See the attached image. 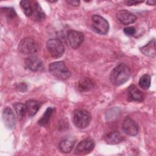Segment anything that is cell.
Here are the masks:
<instances>
[{
  "label": "cell",
  "mask_w": 156,
  "mask_h": 156,
  "mask_svg": "<svg viewBox=\"0 0 156 156\" xmlns=\"http://www.w3.org/2000/svg\"><path fill=\"white\" fill-rule=\"evenodd\" d=\"M130 76V69L125 64L117 65L112 71L110 75L111 83L115 86H119L126 83Z\"/></svg>",
  "instance_id": "obj_1"
},
{
  "label": "cell",
  "mask_w": 156,
  "mask_h": 156,
  "mask_svg": "<svg viewBox=\"0 0 156 156\" xmlns=\"http://www.w3.org/2000/svg\"><path fill=\"white\" fill-rule=\"evenodd\" d=\"M49 71L53 76L59 80H65L71 76L69 69L62 61L51 63L49 65Z\"/></svg>",
  "instance_id": "obj_2"
},
{
  "label": "cell",
  "mask_w": 156,
  "mask_h": 156,
  "mask_svg": "<svg viewBox=\"0 0 156 156\" xmlns=\"http://www.w3.org/2000/svg\"><path fill=\"white\" fill-rule=\"evenodd\" d=\"M91 120V115L88 111L77 109L73 113V122L79 129H85L88 126Z\"/></svg>",
  "instance_id": "obj_3"
},
{
  "label": "cell",
  "mask_w": 156,
  "mask_h": 156,
  "mask_svg": "<svg viewBox=\"0 0 156 156\" xmlns=\"http://www.w3.org/2000/svg\"><path fill=\"white\" fill-rule=\"evenodd\" d=\"M91 29L92 30L101 35H105L109 30L108 21L102 16L94 14L91 16Z\"/></svg>",
  "instance_id": "obj_4"
},
{
  "label": "cell",
  "mask_w": 156,
  "mask_h": 156,
  "mask_svg": "<svg viewBox=\"0 0 156 156\" xmlns=\"http://www.w3.org/2000/svg\"><path fill=\"white\" fill-rule=\"evenodd\" d=\"M38 46L34 39L26 37L21 40L18 44V50L24 55H30L37 52Z\"/></svg>",
  "instance_id": "obj_5"
},
{
  "label": "cell",
  "mask_w": 156,
  "mask_h": 156,
  "mask_svg": "<svg viewBox=\"0 0 156 156\" xmlns=\"http://www.w3.org/2000/svg\"><path fill=\"white\" fill-rule=\"evenodd\" d=\"M46 48L50 55L54 58L60 57L65 52L63 44L58 38L49 39L46 43Z\"/></svg>",
  "instance_id": "obj_6"
},
{
  "label": "cell",
  "mask_w": 156,
  "mask_h": 156,
  "mask_svg": "<svg viewBox=\"0 0 156 156\" xmlns=\"http://www.w3.org/2000/svg\"><path fill=\"white\" fill-rule=\"evenodd\" d=\"M94 141L91 138H85L77 144L74 153L77 155H85L90 153L94 147Z\"/></svg>",
  "instance_id": "obj_7"
},
{
  "label": "cell",
  "mask_w": 156,
  "mask_h": 156,
  "mask_svg": "<svg viewBox=\"0 0 156 156\" xmlns=\"http://www.w3.org/2000/svg\"><path fill=\"white\" fill-rule=\"evenodd\" d=\"M76 141V140L74 136L66 135L63 136L60 141L58 148L63 153H69L73 150Z\"/></svg>",
  "instance_id": "obj_8"
},
{
  "label": "cell",
  "mask_w": 156,
  "mask_h": 156,
  "mask_svg": "<svg viewBox=\"0 0 156 156\" xmlns=\"http://www.w3.org/2000/svg\"><path fill=\"white\" fill-rule=\"evenodd\" d=\"M67 38L70 46L73 49H77L82 43L84 37L82 32L71 30L68 33Z\"/></svg>",
  "instance_id": "obj_9"
},
{
  "label": "cell",
  "mask_w": 156,
  "mask_h": 156,
  "mask_svg": "<svg viewBox=\"0 0 156 156\" xmlns=\"http://www.w3.org/2000/svg\"><path fill=\"white\" fill-rule=\"evenodd\" d=\"M122 129L125 133L130 136H135L138 133L137 124L130 117H126L122 124Z\"/></svg>",
  "instance_id": "obj_10"
},
{
  "label": "cell",
  "mask_w": 156,
  "mask_h": 156,
  "mask_svg": "<svg viewBox=\"0 0 156 156\" xmlns=\"http://www.w3.org/2000/svg\"><path fill=\"white\" fill-rule=\"evenodd\" d=\"M2 119L6 127L9 129H13L16 125V118L13 110L7 107L2 112Z\"/></svg>",
  "instance_id": "obj_11"
},
{
  "label": "cell",
  "mask_w": 156,
  "mask_h": 156,
  "mask_svg": "<svg viewBox=\"0 0 156 156\" xmlns=\"http://www.w3.org/2000/svg\"><path fill=\"white\" fill-rule=\"evenodd\" d=\"M116 17L118 21L124 25L133 23L136 20L135 15L126 10H119L116 14Z\"/></svg>",
  "instance_id": "obj_12"
},
{
  "label": "cell",
  "mask_w": 156,
  "mask_h": 156,
  "mask_svg": "<svg viewBox=\"0 0 156 156\" xmlns=\"http://www.w3.org/2000/svg\"><path fill=\"white\" fill-rule=\"evenodd\" d=\"M25 63L26 66L32 71H40L43 67L42 60L35 55H31L27 57Z\"/></svg>",
  "instance_id": "obj_13"
},
{
  "label": "cell",
  "mask_w": 156,
  "mask_h": 156,
  "mask_svg": "<svg viewBox=\"0 0 156 156\" xmlns=\"http://www.w3.org/2000/svg\"><path fill=\"white\" fill-rule=\"evenodd\" d=\"M127 96L129 100L131 101L141 102L143 100V93L135 85H132L127 89Z\"/></svg>",
  "instance_id": "obj_14"
},
{
  "label": "cell",
  "mask_w": 156,
  "mask_h": 156,
  "mask_svg": "<svg viewBox=\"0 0 156 156\" xmlns=\"http://www.w3.org/2000/svg\"><path fill=\"white\" fill-rule=\"evenodd\" d=\"M123 136L117 131H113L108 133L104 137L105 142L108 144H118L122 141Z\"/></svg>",
  "instance_id": "obj_15"
},
{
  "label": "cell",
  "mask_w": 156,
  "mask_h": 156,
  "mask_svg": "<svg viewBox=\"0 0 156 156\" xmlns=\"http://www.w3.org/2000/svg\"><path fill=\"white\" fill-rule=\"evenodd\" d=\"M24 105L26 110V113L30 116H34L37 113L41 106V104L38 101L34 99L27 100L25 102Z\"/></svg>",
  "instance_id": "obj_16"
},
{
  "label": "cell",
  "mask_w": 156,
  "mask_h": 156,
  "mask_svg": "<svg viewBox=\"0 0 156 156\" xmlns=\"http://www.w3.org/2000/svg\"><path fill=\"white\" fill-rule=\"evenodd\" d=\"M93 87L94 83L93 81L88 77H83L77 83V88L81 92L88 91L92 90Z\"/></svg>",
  "instance_id": "obj_17"
},
{
  "label": "cell",
  "mask_w": 156,
  "mask_h": 156,
  "mask_svg": "<svg viewBox=\"0 0 156 156\" xmlns=\"http://www.w3.org/2000/svg\"><path fill=\"white\" fill-rule=\"evenodd\" d=\"M155 40H151L147 44L140 48L141 52L145 55L148 57H154L155 55Z\"/></svg>",
  "instance_id": "obj_18"
},
{
  "label": "cell",
  "mask_w": 156,
  "mask_h": 156,
  "mask_svg": "<svg viewBox=\"0 0 156 156\" xmlns=\"http://www.w3.org/2000/svg\"><path fill=\"white\" fill-rule=\"evenodd\" d=\"M34 7V12L32 15L33 19L34 20L40 21L43 20L45 18V15L43 11L42 10L40 4L37 2H35L33 5Z\"/></svg>",
  "instance_id": "obj_19"
},
{
  "label": "cell",
  "mask_w": 156,
  "mask_h": 156,
  "mask_svg": "<svg viewBox=\"0 0 156 156\" xmlns=\"http://www.w3.org/2000/svg\"><path fill=\"white\" fill-rule=\"evenodd\" d=\"M20 5L23 12L26 15V16L29 17H30L32 16L33 12H34V7H33V5L31 4V2L29 1H27V0L21 1L20 2Z\"/></svg>",
  "instance_id": "obj_20"
},
{
  "label": "cell",
  "mask_w": 156,
  "mask_h": 156,
  "mask_svg": "<svg viewBox=\"0 0 156 156\" xmlns=\"http://www.w3.org/2000/svg\"><path fill=\"white\" fill-rule=\"evenodd\" d=\"M54 111V108L52 107H48L46 110L45 111L43 115V116L41 117V118L38 120V123L41 126H46L48 125L49 121L51 118V116H52L53 112Z\"/></svg>",
  "instance_id": "obj_21"
},
{
  "label": "cell",
  "mask_w": 156,
  "mask_h": 156,
  "mask_svg": "<svg viewBox=\"0 0 156 156\" xmlns=\"http://www.w3.org/2000/svg\"><path fill=\"white\" fill-rule=\"evenodd\" d=\"M13 106L18 118L20 120L22 119L27 113L25 105L21 103H15Z\"/></svg>",
  "instance_id": "obj_22"
},
{
  "label": "cell",
  "mask_w": 156,
  "mask_h": 156,
  "mask_svg": "<svg viewBox=\"0 0 156 156\" xmlns=\"http://www.w3.org/2000/svg\"><path fill=\"white\" fill-rule=\"evenodd\" d=\"M151 82V76L147 74H145L140 77L139 80V85L142 89L147 90L150 87Z\"/></svg>",
  "instance_id": "obj_23"
},
{
  "label": "cell",
  "mask_w": 156,
  "mask_h": 156,
  "mask_svg": "<svg viewBox=\"0 0 156 156\" xmlns=\"http://www.w3.org/2000/svg\"><path fill=\"white\" fill-rule=\"evenodd\" d=\"M1 12L9 19H13L16 16V13L13 9L9 7L1 8Z\"/></svg>",
  "instance_id": "obj_24"
},
{
  "label": "cell",
  "mask_w": 156,
  "mask_h": 156,
  "mask_svg": "<svg viewBox=\"0 0 156 156\" xmlns=\"http://www.w3.org/2000/svg\"><path fill=\"white\" fill-rule=\"evenodd\" d=\"M124 32L127 36H132L135 34L136 30L135 27L132 26H129V27H125L124 29Z\"/></svg>",
  "instance_id": "obj_25"
},
{
  "label": "cell",
  "mask_w": 156,
  "mask_h": 156,
  "mask_svg": "<svg viewBox=\"0 0 156 156\" xmlns=\"http://www.w3.org/2000/svg\"><path fill=\"white\" fill-rule=\"evenodd\" d=\"M27 85L24 83V82H22L20 84L18 85V86L16 87V88L20 91H25L27 89Z\"/></svg>",
  "instance_id": "obj_26"
},
{
  "label": "cell",
  "mask_w": 156,
  "mask_h": 156,
  "mask_svg": "<svg viewBox=\"0 0 156 156\" xmlns=\"http://www.w3.org/2000/svg\"><path fill=\"white\" fill-rule=\"evenodd\" d=\"M143 1H126V3L127 5L130 6V5H137L140 3L143 2Z\"/></svg>",
  "instance_id": "obj_27"
},
{
  "label": "cell",
  "mask_w": 156,
  "mask_h": 156,
  "mask_svg": "<svg viewBox=\"0 0 156 156\" xmlns=\"http://www.w3.org/2000/svg\"><path fill=\"white\" fill-rule=\"evenodd\" d=\"M66 2L69 4L74 5V6H78L79 5L80 1H76V0H69V1H66Z\"/></svg>",
  "instance_id": "obj_28"
},
{
  "label": "cell",
  "mask_w": 156,
  "mask_h": 156,
  "mask_svg": "<svg viewBox=\"0 0 156 156\" xmlns=\"http://www.w3.org/2000/svg\"><path fill=\"white\" fill-rule=\"evenodd\" d=\"M156 2L155 1H154V0H149V1H146V4H147L148 5H154L155 4Z\"/></svg>",
  "instance_id": "obj_29"
}]
</instances>
